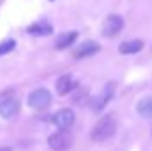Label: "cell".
<instances>
[{"label": "cell", "instance_id": "cell-1", "mask_svg": "<svg viewBox=\"0 0 152 151\" xmlns=\"http://www.w3.org/2000/svg\"><path fill=\"white\" fill-rule=\"evenodd\" d=\"M115 130H117V121H115V117L113 115H104V117H101V119L97 121V124L94 126V130H92V139H94L96 142H104V141H108V139L113 135Z\"/></svg>", "mask_w": 152, "mask_h": 151}, {"label": "cell", "instance_id": "cell-2", "mask_svg": "<svg viewBox=\"0 0 152 151\" xmlns=\"http://www.w3.org/2000/svg\"><path fill=\"white\" fill-rule=\"evenodd\" d=\"M28 103H30L32 109L42 110V109H46L51 103V94H50L48 89H42V87L41 89H36V91H32L28 94Z\"/></svg>", "mask_w": 152, "mask_h": 151}, {"label": "cell", "instance_id": "cell-3", "mask_svg": "<svg viewBox=\"0 0 152 151\" xmlns=\"http://www.w3.org/2000/svg\"><path fill=\"white\" fill-rule=\"evenodd\" d=\"M122 29H124V20H122V16H118V14H110V16L104 20V23H103V36H106V38H115V36H118V34L122 32Z\"/></svg>", "mask_w": 152, "mask_h": 151}, {"label": "cell", "instance_id": "cell-4", "mask_svg": "<svg viewBox=\"0 0 152 151\" xmlns=\"http://www.w3.org/2000/svg\"><path fill=\"white\" fill-rule=\"evenodd\" d=\"M71 142H73V139H71V135H69L66 130H60V132H57V133H53V135L48 137L50 148L55 150V151L69 150V148H71Z\"/></svg>", "mask_w": 152, "mask_h": 151}, {"label": "cell", "instance_id": "cell-5", "mask_svg": "<svg viewBox=\"0 0 152 151\" xmlns=\"http://www.w3.org/2000/svg\"><path fill=\"white\" fill-rule=\"evenodd\" d=\"M115 93V85L113 84H108V85H104V89L90 101V105H92V110L94 112H101V110H104V107L110 103V100H112V96H113Z\"/></svg>", "mask_w": 152, "mask_h": 151}, {"label": "cell", "instance_id": "cell-6", "mask_svg": "<svg viewBox=\"0 0 152 151\" xmlns=\"http://www.w3.org/2000/svg\"><path fill=\"white\" fill-rule=\"evenodd\" d=\"M53 123L58 130H67L75 123V112L71 109H62L53 115Z\"/></svg>", "mask_w": 152, "mask_h": 151}, {"label": "cell", "instance_id": "cell-7", "mask_svg": "<svg viewBox=\"0 0 152 151\" xmlns=\"http://www.w3.org/2000/svg\"><path fill=\"white\" fill-rule=\"evenodd\" d=\"M20 110V101L12 96L0 98V115L2 117H12Z\"/></svg>", "mask_w": 152, "mask_h": 151}, {"label": "cell", "instance_id": "cell-8", "mask_svg": "<svg viewBox=\"0 0 152 151\" xmlns=\"http://www.w3.org/2000/svg\"><path fill=\"white\" fill-rule=\"evenodd\" d=\"M96 52H99V44L94 41H85L76 46V50L73 52V59H85V57L94 55Z\"/></svg>", "mask_w": 152, "mask_h": 151}, {"label": "cell", "instance_id": "cell-9", "mask_svg": "<svg viewBox=\"0 0 152 151\" xmlns=\"http://www.w3.org/2000/svg\"><path fill=\"white\" fill-rule=\"evenodd\" d=\"M28 32H30L32 36H39V38H42V36H50V34L53 32V27H51L50 21L41 20V21H37V23H34V25L28 27Z\"/></svg>", "mask_w": 152, "mask_h": 151}, {"label": "cell", "instance_id": "cell-10", "mask_svg": "<svg viewBox=\"0 0 152 151\" xmlns=\"http://www.w3.org/2000/svg\"><path fill=\"white\" fill-rule=\"evenodd\" d=\"M75 87H76V84H75V80H73L71 75H64L57 80V93H58V94H67V93H71Z\"/></svg>", "mask_w": 152, "mask_h": 151}, {"label": "cell", "instance_id": "cell-11", "mask_svg": "<svg viewBox=\"0 0 152 151\" xmlns=\"http://www.w3.org/2000/svg\"><path fill=\"white\" fill-rule=\"evenodd\" d=\"M143 48V43L140 41V39H133V41H124L120 46H118V50H120V53H124V55H131V53H138L140 50Z\"/></svg>", "mask_w": 152, "mask_h": 151}, {"label": "cell", "instance_id": "cell-12", "mask_svg": "<svg viewBox=\"0 0 152 151\" xmlns=\"http://www.w3.org/2000/svg\"><path fill=\"white\" fill-rule=\"evenodd\" d=\"M76 38H78V32H64V34H60L58 38L55 39V48L57 50L67 48V46H71L76 41Z\"/></svg>", "mask_w": 152, "mask_h": 151}, {"label": "cell", "instance_id": "cell-13", "mask_svg": "<svg viewBox=\"0 0 152 151\" xmlns=\"http://www.w3.org/2000/svg\"><path fill=\"white\" fill-rule=\"evenodd\" d=\"M136 110L143 119H152V96H147V98L140 100Z\"/></svg>", "mask_w": 152, "mask_h": 151}, {"label": "cell", "instance_id": "cell-14", "mask_svg": "<svg viewBox=\"0 0 152 151\" xmlns=\"http://www.w3.org/2000/svg\"><path fill=\"white\" fill-rule=\"evenodd\" d=\"M14 39H7V41H2L0 43V55H4V53H9L11 50H14Z\"/></svg>", "mask_w": 152, "mask_h": 151}, {"label": "cell", "instance_id": "cell-15", "mask_svg": "<svg viewBox=\"0 0 152 151\" xmlns=\"http://www.w3.org/2000/svg\"><path fill=\"white\" fill-rule=\"evenodd\" d=\"M0 151H12L11 148H7V146H4V148H0Z\"/></svg>", "mask_w": 152, "mask_h": 151}]
</instances>
